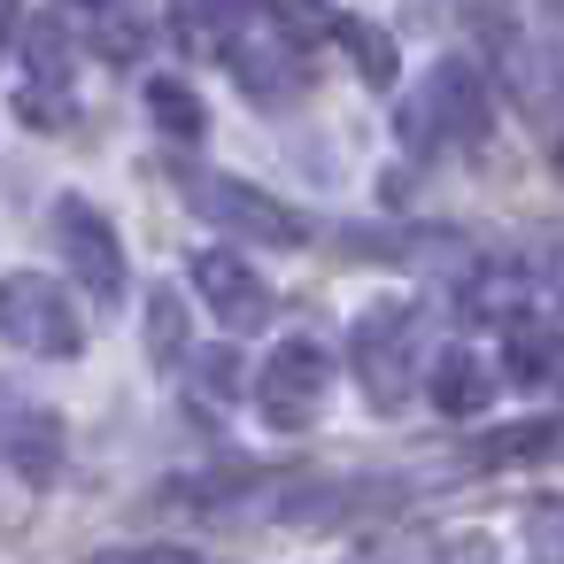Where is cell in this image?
Masks as SVG:
<instances>
[{
  "mask_svg": "<svg viewBox=\"0 0 564 564\" xmlns=\"http://www.w3.org/2000/svg\"><path fill=\"white\" fill-rule=\"evenodd\" d=\"M333 32H340V47L356 55V78H364V86H394V70H402V63H394V40H387L379 24H356V17H340Z\"/></svg>",
  "mask_w": 564,
  "mask_h": 564,
  "instance_id": "8fae6325",
  "label": "cell"
},
{
  "mask_svg": "<svg viewBox=\"0 0 564 564\" xmlns=\"http://www.w3.org/2000/svg\"><path fill=\"white\" fill-rule=\"evenodd\" d=\"M186 202H194V217H209L232 240H263V248H302L310 240V225L286 202H271L263 186H248V178H217V171L186 178Z\"/></svg>",
  "mask_w": 564,
  "mask_h": 564,
  "instance_id": "6da1fadb",
  "label": "cell"
},
{
  "mask_svg": "<svg viewBox=\"0 0 564 564\" xmlns=\"http://www.w3.org/2000/svg\"><path fill=\"white\" fill-rule=\"evenodd\" d=\"M564 433L556 425H533V433H495L487 441V464H518V456H541V448H556Z\"/></svg>",
  "mask_w": 564,
  "mask_h": 564,
  "instance_id": "2e32d148",
  "label": "cell"
},
{
  "mask_svg": "<svg viewBox=\"0 0 564 564\" xmlns=\"http://www.w3.org/2000/svg\"><path fill=\"white\" fill-rule=\"evenodd\" d=\"M549 364H556V340L533 333V325H518V333H510V379H518V387H541Z\"/></svg>",
  "mask_w": 564,
  "mask_h": 564,
  "instance_id": "5bb4252c",
  "label": "cell"
},
{
  "mask_svg": "<svg viewBox=\"0 0 564 564\" xmlns=\"http://www.w3.org/2000/svg\"><path fill=\"white\" fill-rule=\"evenodd\" d=\"M202 24H240V17H263V0H194Z\"/></svg>",
  "mask_w": 564,
  "mask_h": 564,
  "instance_id": "d6986e66",
  "label": "cell"
},
{
  "mask_svg": "<svg viewBox=\"0 0 564 564\" xmlns=\"http://www.w3.org/2000/svg\"><path fill=\"white\" fill-rule=\"evenodd\" d=\"M240 86H248L256 101H286V94L302 86V55H294L286 40H271V47H248V55H240Z\"/></svg>",
  "mask_w": 564,
  "mask_h": 564,
  "instance_id": "30bf717a",
  "label": "cell"
},
{
  "mask_svg": "<svg viewBox=\"0 0 564 564\" xmlns=\"http://www.w3.org/2000/svg\"><path fill=\"white\" fill-rule=\"evenodd\" d=\"M441 564H495V549L479 533H456V541H441Z\"/></svg>",
  "mask_w": 564,
  "mask_h": 564,
  "instance_id": "ffe728a7",
  "label": "cell"
},
{
  "mask_svg": "<svg viewBox=\"0 0 564 564\" xmlns=\"http://www.w3.org/2000/svg\"><path fill=\"white\" fill-rule=\"evenodd\" d=\"M9 456H17V471H24L32 487H47L55 464H63V425H55V410H17V417H9Z\"/></svg>",
  "mask_w": 564,
  "mask_h": 564,
  "instance_id": "9c48e42d",
  "label": "cell"
},
{
  "mask_svg": "<svg viewBox=\"0 0 564 564\" xmlns=\"http://www.w3.org/2000/svg\"><path fill=\"white\" fill-rule=\"evenodd\" d=\"M248 387H256V410L271 425H310L317 402H325V387H333V356L317 340H279Z\"/></svg>",
  "mask_w": 564,
  "mask_h": 564,
  "instance_id": "3957f363",
  "label": "cell"
},
{
  "mask_svg": "<svg viewBox=\"0 0 564 564\" xmlns=\"http://www.w3.org/2000/svg\"><path fill=\"white\" fill-rule=\"evenodd\" d=\"M148 109H155V124L171 132V140H202V101H194V86H178V78H148Z\"/></svg>",
  "mask_w": 564,
  "mask_h": 564,
  "instance_id": "4fadbf2b",
  "label": "cell"
},
{
  "mask_svg": "<svg viewBox=\"0 0 564 564\" xmlns=\"http://www.w3.org/2000/svg\"><path fill=\"white\" fill-rule=\"evenodd\" d=\"M55 240L70 256V279L94 302H117L124 294V248H117V232H109V217L94 202H55Z\"/></svg>",
  "mask_w": 564,
  "mask_h": 564,
  "instance_id": "5b68a950",
  "label": "cell"
},
{
  "mask_svg": "<svg viewBox=\"0 0 564 564\" xmlns=\"http://www.w3.org/2000/svg\"><path fill=\"white\" fill-rule=\"evenodd\" d=\"M148 356L155 364H186V302H178V286L148 294Z\"/></svg>",
  "mask_w": 564,
  "mask_h": 564,
  "instance_id": "7c38bea8",
  "label": "cell"
},
{
  "mask_svg": "<svg viewBox=\"0 0 564 564\" xmlns=\"http://www.w3.org/2000/svg\"><path fill=\"white\" fill-rule=\"evenodd\" d=\"M0 333L32 356H78L86 333H78V310H70V286L40 279V271H17L0 279Z\"/></svg>",
  "mask_w": 564,
  "mask_h": 564,
  "instance_id": "7a4b0ae2",
  "label": "cell"
},
{
  "mask_svg": "<svg viewBox=\"0 0 564 564\" xmlns=\"http://www.w3.org/2000/svg\"><path fill=\"white\" fill-rule=\"evenodd\" d=\"M410 340H417V310L410 302H379L356 325V371H364V394L379 410H394L410 394Z\"/></svg>",
  "mask_w": 564,
  "mask_h": 564,
  "instance_id": "277c9868",
  "label": "cell"
},
{
  "mask_svg": "<svg viewBox=\"0 0 564 564\" xmlns=\"http://www.w3.org/2000/svg\"><path fill=\"white\" fill-rule=\"evenodd\" d=\"M24 117H32V124H40V132H55V124H63V117H70V94H63V86H47V78H40V86H24Z\"/></svg>",
  "mask_w": 564,
  "mask_h": 564,
  "instance_id": "e0dca14e",
  "label": "cell"
},
{
  "mask_svg": "<svg viewBox=\"0 0 564 564\" xmlns=\"http://www.w3.org/2000/svg\"><path fill=\"white\" fill-rule=\"evenodd\" d=\"M194 294L217 310L225 333H256V325H271V310H279L271 286H263L240 256H225V248H202V256H194Z\"/></svg>",
  "mask_w": 564,
  "mask_h": 564,
  "instance_id": "8992f818",
  "label": "cell"
},
{
  "mask_svg": "<svg viewBox=\"0 0 564 564\" xmlns=\"http://www.w3.org/2000/svg\"><path fill=\"white\" fill-rule=\"evenodd\" d=\"M9 24H17V0H0V47H9Z\"/></svg>",
  "mask_w": 564,
  "mask_h": 564,
  "instance_id": "44dd1931",
  "label": "cell"
},
{
  "mask_svg": "<svg viewBox=\"0 0 564 564\" xmlns=\"http://www.w3.org/2000/svg\"><path fill=\"white\" fill-rule=\"evenodd\" d=\"M417 117H433L448 140H464V148H479L487 140V117H495V101H487V78L464 63V55H448L441 70H433V86H425V101H417Z\"/></svg>",
  "mask_w": 564,
  "mask_h": 564,
  "instance_id": "52a82bcc",
  "label": "cell"
},
{
  "mask_svg": "<svg viewBox=\"0 0 564 564\" xmlns=\"http://www.w3.org/2000/svg\"><path fill=\"white\" fill-rule=\"evenodd\" d=\"M194 364H202V379H209L217 394H232V387H240V356H232V348H209V356H194Z\"/></svg>",
  "mask_w": 564,
  "mask_h": 564,
  "instance_id": "ac0fdd59",
  "label": "cell"
},
{
  "mask_svg": "<svg viewBox=\"0 0 564 564\" xmlns=\"http://www.w3.org/2000/svg\"><path fill=\"white\" fill-rule=\"evenodd\" d=\"M525 541H533L541 556H564V495H549V502L525 510Z\"/></svg>",
  "mask_w": 564,
  "mask_h": 564,
  "instance_id": "9a60e30c",
  "label": "cell"
},
{
  "mask_svg": "<svg viewBox=\"0 0 564 564\" xmlns=\"http://www.w3.org/2000/svg\"><path fill=\"white\" fill-rule=\"evenodd\" d=\"M425 394L441 402V417H479V410H487V394H495V371H487L479 356L448 348V356H433V371H425Z\"/></svg>",
  "mask_w": 564,
  "mask_h": 564,
  "instance_id": "ba28073f",
  "label": "cell"
}]
</instances>
